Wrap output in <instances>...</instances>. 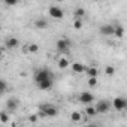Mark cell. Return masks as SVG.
I'll list each match as a JSON object with an SVG mask.
<instances>
[{"label": "cell", "instance_id": "1", "mask_svg": "<svg viewBox=\"0 0 127 127\" xmlns=\"http://www.w3.org/2000/svg\"><path fill=\"white\" fill-rule=\"evenodd\" d=\"M34 81H36V84H40L45 81H54V73L49 69H39L34 73Z\"/></svg>", "mask_w": 127, "mask_h": 127}, {"label": "cell", "instance_id": "2", "mask_svg": "<svg viewBox=\"0 0 127 127\" xmlns=\"http://www.w3.org/2000/svg\"><path fill=\"white\" fill-rule=\"evenodd\" d=\"M39 111H40L42 117H55L58 114L57 106L52 105V103H42V105H39Z\"/></svg>", "mask_w": 127, "mask_h": 127}, {"label": "cell", "instance_id": "3", "mask_svg": "<svg viewBox=\"0 0 127 127\" xmlns=\"http://www.w3.org/2000/svg\"><path fill=\"white\" fill-rule=\"evenodd\" d=\"M55 48H57V51H60V52H67L69 48H70V42H69L67 39H58L57 43H55Z\"/></svg>", "mask_w": 127, "mask_h": 127}, {"label": "cell", "instance_id": "4", "mask_svg": "<svg viewBox=\"0 0 127 127\" xmlns=\"http://www.w3.org/2000/svg\"><path fill=\"white\" fill-rule=\"evenodd\" d=\"M115 26L114 24H102L100 26V34L102 36H114Z\"/></svg>", "mask_w": 127, "mask_h": 127}, {"label": "cell", "instance_id": "5", "mask_svg": "<svg viewBox=\"0 0 127 127\" xmlns=\"http://www.w3.org/2000/svg\"><path fill=\"white\" fill-rule=\"evenodd\" d=\"M96 109H97V114H106L111 109V103L108 100H99L96 103Z\"/></svg>", "mask_w": 127, "mask_h": 127}, {"label": "cell", "instance_id": "6", "mask_svg": "<svg viewBox=\"0 0 127 127\" xmlns=\"http://www.w3.org/2000/svg\"><path fill=\"white\" fill-rule=\"evenodd\" d=\"M112 106H114V109H117V111H124V109L127 108V100L123 99V97H115V99L112 100Z\"/></svg>", "mask_w": 127, "mask_h": 127}, {"label": "cell", "instance_id": "7", "mask_svg": "<svg viewBox=\"0 0 127 127\" xmlns=\"http://www.w3.org/2000/svg\"><path fill=\"white\" fill-rule=\"evenodd\" d=\"M48 14H49L52 18H55V20H60V18H63V15H64L63 9L58 8V6H49V8H48Z\"/></svg>", "mask_w": 127, "mask_h": 127}, {"label": "cell", "instance_id": "8", "mask_svg": "<svg viewBox=\"0 0 127 127\" xmlns=\"http://www.w3.org/2000/svg\"><path fill=\"white\" fill-rule=\"evenodd\" d=\"M93 100H94V96H93V93H90V91H82V93L79 94V102H81V103L90 105Z\"/></svg>", "mask_w": 127, "mask_h": 127}, {"label": "cell", "instance_id": "9", "mask_svg": "<svg viewBox=\"0 0 127 127\" xmlns=\"http://www.w3.org/2000/svg\"><path fill=\"white\" fill-rule=\"evenodd\" d=\"M72 72H75V73H84V72H87V67L82 64V63H72Z\"/></svg>", "mask_w": 127, "mask_h": 127}, {"label": "cell", "instance_id": "10", "mask_svg": "<svg viewBox=\"0 0 127 127\" xmlns=\"http://www.w3.org/2000/svg\"><path fill=\"white\" fill-rule=\"evenodd\" d=\"M5 46H6L8 49L17 48V46H18V39H17V37H8L6 42H5Z\"/></svg>", "mask_w": 127, "mask_h": 127}, {"label": "cell", "instance_id": "11", "mask_svg": "<svg viewBox=\"0 0 127 127\" xmlns=\"http://www.w3.org/2000/svg\"><path fill=\"white\" fill-rule=\"evenodd\" d=\"M6 106H8V109H9V111H15V109L18 108V102H17L15 99H8Z\"/></svg>", "mask_w": 127, "mask_h": 127}, {"label": "cell", "instance_id": "12", "mask_svg": "<svg viewBox=\"0 0 127 127\" xmlns=\"http://www.w3.org/2000/svg\"><path fill=\"white\" fill-rule=\"evenodd\" d=\"M115 26V33H114V36L115 37H123L124 36V29H123V26H120V24H114Z\"/></svg>", "mask_w": 127, "mask_h": 127}, {"label": "cell", "instance_id": "13", "mask_svg": "<svg viewBox=\"0 0 127 127\" xmlns=\"http://www.w3.org/2000/svg\"><path fill=\"white\" fill-rule=\"evenodd\" d=\"M52 84H54V81H45V82L37 84V87H39V90H49L52 87Z\"/></svg>", "mask_w": 127, "mask_h": 127}, {"label": "cell", "instance_id": "14", "mask_svg": "<svg viewBox=\"0 0 127 127\" xmlns=\"http://www.w3.org/2000/svg\"><path fill=\"white\" fill-rule=\"evenodd\" d=\"M85 73H87L90 78H97V75H99V70H97V67H88Z\"/></svg>", "mask_w": 127, "mask_h": 127}, {"label": "cell", "instance_id": "15", "mask_svg": "<svg viewBox=\"0 0 127 127\" xmlns=\"http://www.w3.org/2000/svg\"><path fill=\"white\" fill-rule=\"evenodd\" d=\"M58 67L60 69H67L69 67V60L67 58H60L58 60Z\"/></svg>", "mask_w": 127, "mask_h": 127}, {"label": "cell", "instance_id": "16", "mask_svg": "<svg viewBox=\"0 0 127 127\" xmlns=\"http://www.w3.org/2000/svg\"><path fill=\"white\" fill-rule=\"evenodd\" d=\"M34 26H36V29H46L48 27V23L45 20H36L34 21Z\"/></svg>", "mask_w": 127, "mask_h": 127}, {"label": "cell", "instance_id": "17", "mask_svg": "<svg viewBox=\"0 0 127 127\" xmlns=\"http://www.w3.org/2000/svg\"><path fill=\"white\" fill-rule=\"evenodd\" d=\"M85 114H87L88 117H94V115L97 114V109H96V106H88V108L85 109Z\"/></svg>", "mask_w": 127, "mask_h": 127}, {"label": "cell", "instance_id": "18", "mask_svg": "<svg viewBox=\"0 0 127 127\" xmlns=\"http://www.w3.org/2000/svg\"><path fill=\"white\" fill-rule=\"evenodd\" d=\"M81 118H82V115H81L79 112H72V114H70V120H72V121H75V123L81 121Z\"/></svg>", "mask_w": 127, "mask_h": 127}, {"label": "cell", "instance_id": "19", "mask_svg": "<svg viewBox=\"0 0 127 127\" xmlns=\"http://www.w3.org/2000/svg\"><path fill=\"white\" fill-rule=\"evenodd\" d=\"M0 121H2V123H8V121H9V115H8V112H5V111L0 112Z\"/></svg>", "mask_w": 127, "mask_h": 127}, {"label": "cell", "instance_id": "20", "mask_svg": "<svg viewBox=\"0 0 127 127\" xmlns=\"http://www.w3.org/2000/svg\"><path fill=\"white\" fill-rule=\"evenodd\" d=\"M75 15H76V20H81V18L85 15V11H84L82 8H78V9L75 11Z\"/></svg>", "mask_w": 127, "mask_h": 127}, {"label": "cell", "instance_id": "21", "mask_svg": "<svg viewBox=\"0 0 127 127\" xmlns=\"http://www.w3.org/2000/svg\"><path fill=\"white\" fill-rule=\"evenodd\" d=\"M6 88H8V84H6L5 79H2V81H0V93L5 94V93H6Z\"/></svg>", "mask_w": 127, "mask_h": 127}, {"label": "cell", "instance_id": "22", "mask_svg": "<svg viewBox=\"0 0 127 127\" xmlns=\"http://www.w3.org/2000/svg\"><path fill=\"white\" fill-rule=\"evenodd\" d=\"M82 26H84V23H82V20H75V23H73V27H75L76 30H79V29H82Z\"/></svg>", "mask_w": 127, "mask_h": 127}, {"label": "cell", "instance_id": "23", "mask_svg": "<svg viewBox=\"0 0 127 127\" xmlns=\"http://www.w3.org/2000/svg\"><path fill=\"white\" fill-rule=\"evenodd\" d=\"M88 85H90L91 88L97 87V78H90V79H88Z\"/></svg>", "mask_w": 127, "mask_h": 127}, {"label": "cell", "instance_id": "24", "mask_svg": "<svg viewBox=\"0 0 127 127\" xmlns=\"http://www.w3.org/2000/svg\"><path fill=\"white\" fill-rule=\"evenodd\" d=\"M29 51H30V52H37V51H39V46H37L36 43H32V45L29 46Z\"/></svg>", "mask_w": 127, "mask_h": 127}, {"label": "cell", "instance_id": "25", "mask_svg": "<svg viewBox=\"0 0 127 127\" xmlns=\"http://www.w3.org/2000/svg\"><path fill=\"white\" fill-rule=\"evenodd\" d=\"M105 72H106V75H114V73H115V69H114L112 66H106Z\"/></svg>", "mask_w": 127, "mask_h": 127}, {"label": "cell", "instance_id": "26", "mask_svg": "<svg viewBox=\"0 0 127 127\" xmlns=\"http://www.w3.org/2000/svg\"><path fill=\"white\" fill-rule=\"evenodd\" d=\"M5 5L11 6V5H17V2H15V0H5Z\"/></svg>", "mask_w": 127, "mask_h": 127}, {"label": "cell", "instance_id": "27", "mask_svg": "<svg viewBox=\"0 0 127 127\" xmlns=\"http://www.w3.org/2000/svg\"><path fill=\"white\" fill-rule=\"evenodd\" d=\"M29 120H30L32 123H36V121H37V115H34V114H33V115H30V117H29Z\"/></svg>", "mask_w": 127, "mask_h": 127}, {"label": "cell", "instance_id": "28", "mask_svg": "<svg viewBox=\"0 0 127 127\" xmlns=\"http://www.w3.org/2000/svg\"><path fill=\"white\" fill-rule=\"evenodd\" d=\"M84 127H99V126H96V124H90V126H84Z\"/></svg>", "mask_w": 127, "mask_h": 127}]
</instances>
